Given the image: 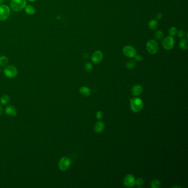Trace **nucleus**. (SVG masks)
Returning a JSON list of instances; mask_svg holds the SVG:
<instances>
[{
  "label": "nucleus",
  "mask_w": 188,
  "mask_h": 188,
  "mask_svg": "<svg viewBox=\"0 0 188 188\" xmlns=\"http://www.w3.org/2000/svg\"><path fill=\"white\" fill-rule=\"evenodd\" d=\"M7 1H9V0H7Z\"/></svg>",
  "instance_id": "72a5a7b5"
},
{
  "label": "nucleus",
  "mask_w": 188,
  "mask_h": 188,
  "mask_svg": "<svg viewBox=\"0 0 188 188\" xmlns=\"http://www.w3.org/2000/svg\"><path fill=\"white\" fill-rule=\"evenodd\" d=\"M71 164V161L70 159L69 158L67 157H64L59 161V168L61 171H66L69 168Z\"/></svg>",
  "instance_id": "423d86ee"
},
{
  "label": "nucleus",
  "mask_w": 188,
  "mask_h": 188,
  "mask_svg": "<svg viewBox=\"0 0 188 188\" xmlns=\"http://www.w3.org/2000/svg\"><path fill=\"white\" fill-rule=\"evenodd\" d=\"M104 127L105 125L101 121H98L94 125V131L97 133H100L104 129Z\"/></svg>",
  "instance_id": "ddd939ff"
},
{
  "label": "nucleus",
  "mask_w": 188,
  "mask_h": 188,
  "mask_svg": "<svg viewBox=\"0 0 188 188\" xmlns=\"http://www.w3.org/2000/svg\"><path fill=\"white\" fill-rule=\"evenodd\" d=\"M3 0H0V4H1L2 2H3Z\"/></svg>",
  "instance_id": "2f4dec72"
},
{
  "label": "nucleus",
  "mask_w": 188,
  "mask_h": 188,
  "mask_svg": "<svg viewBox=\"0 0 188 188\" xmlns=\"http://www.w3.org/2000/svg\"><path fill=\"white\" fill-rule=\"evenodd\" d=\"M123 53L126 56L130 58H134L136 55L135 49L130 45H126L123 49Z\"/></svg>",
  "instance_id": "6e6552de"
},
{
  "label": "nucleus",
  "mask_w": 188,
  "mask_h": 188,
  "mask_svg": "<svg viewBox=\"0 0 188 188\" xmlns=\"http://www.w3.org/2000/svg\"><path fill=\"white\" fill-rule=\"evenodd\" d=\"M179 47L182 50H187L188 49V40L187 39H183L179 43Z\"/></svg>",
  "instance_id": "a211bd4d"
},
{
  "label": "nucleus",
  "mask_w": 188,
  "mask_h": 188,
  "mask_svg": "<svg viewBox=\"0 0 188 188\" xmlns=\"http://www.w3.org/2000/svg\"><path fill=\"white\" fill-rule=\"evenodd\" d=\"M124 184L127 187H133L135 185V179L134 176L131 174L127 175L124 179Z\"/></svg>",
  "instance_id": "1a4fd4ad"
},
{
  "label": "nucleus",
  "mask_w": 188,
  "mask_h": 188,
  "mask_svg": "<svg viewBox=\"0 0 188 188\" xmlns=\"http://www.w3.org/2000/svg\"><path fill=\"white\" fill-rule=\"evenodd\" d=\"M174 45V39L172 36H166L162 41V46L165 50H171Z\"/></svg>",
  "instance_id": "20e7f679"
},
{
  "label": "nucleus",
  "mask_w": 188,
  "mask_h": 188,
  "mask_svg": "<svg viewBox=\"0 0 188 188\" xmlns=\"http://www.w3.org/2000/svg\"><path fill=\"white\" fill-rule=\"evenodd\" d=\"M103 53L99 50H97L92 54L91 60L93 63L98 64L102 61V60H103Z\"/></svg>",
  "instance_id": "9d476101"
},
{
  "label": "nucleus",
  "mask_w": 188,
  "mask_h": 188,
  "mask_svg": "<svg viewBox=\"0 0 188 188\" xmlns=\"http://www.w3.org/2000/svg\"><path fill=\"white\" fill-rule=\"evenodd\" d=\"M84 68H85V70L87 71L91 72V71H92V70L93 67H92V64L91 63L87 62L84 65Z\"/></svg>",
  "instance_id": "b1692460"
},
{
  "label": "nucleus",
  "mask_w": 188,
  "mask_h": 188,
  "mask_svg": "<svg viewBox=\"0 0 188 188\" xmlns=\"http://www.w3.org/2000/svg\"><path fill=\"white\" fill-rule=\"evenodd\" d=\"M176 34H178V36L179 38H183V37H184L185 36V34H186L185 32L183 30H180L178 31Z\"/></svg>",
  "instance_id": "393cba45"
},
{
  "label": "nucleus",
  "mask_w": 188,
  "mask_h": 188,
  "mask_svg": "<svg viewBox=\"0 0 188 188\" xmlns=\"http://www.w3.org/2000/svg\"><path fill=\"white\" fill-rule=\"evenodd\" d=\"M176 187H178V188H181V187H179V186H174V187H173V188H176Z\"/></svg>",
  "instance_id": "7c9ffc66"
},
{
  "label": "nucleus",
  "mask_w": 188,
  "mask_h": 188,
  "mask_svg": "<svg viewBox=\"0 0 188 188\" xmlns=\"http://www.w3.org/2000/svg\"><path fill=\"white\" fill-rule=\"evenodd\" d=\"M136 62L134 60H130L126 64V67L127 69H128L129 70H132V69L134 68V67L135 66Z\"/></svg>",
  "instance_id": "aec40b11"
},
{
  "label": "nucleus",
  "mask_w": 188,
  "mask_h": 188,
  "mask_svg": "<svg viewBox=\"0 0 188 188\" xmlns=\"http://www.w3.org/2000/svg\"><path fill=\"white\" fill-rule=\"evenodd\" d=\"M26 6V0H12L11 8L14 11H20Z\"/></svg>",
  "instance_id": "f03ea898"
},
{
  "label": "nucleus",
  "mask_w": 188,
  "mask_h": 188,
  "mask_svg": "<svg viewBox=\"0 0 188 188\" xmlns=\"http://www.w3.org/2000/svg\"><path fill=\"white\" fill-rule=\"evenodd\" d=\"M28 1H30V2H34V1H36V0H28Z\"/></svg>",
  "instance_id": "473e14b6"
},
{
  "label": "nucleus",
  "mask_w": 188,
  "mask_h": 188,
  "mask_svg": "<svg viewBox=\"0 0 188 188\" xmlns=\"http://www.w3.org/2000/svg\"><path fill=\"white\" fill-rule=\"evenodd\" d=\"M154 37L157 40H161L163 37V33L161 30H157L154 33Z\"/></svg>",
  "instance_id": "4be33fe9"
},
{
  "label": "nucleus",
  "mask_w": 188,
  "mask_h": 188,
  "mask_svg": "<svg viewBox=\"0 0 188 188\" xmlns=\"http://www.w3.org/2000/svg\"><path fill=\"white\" fill-rule=\"evenodd\" d=\"M103 117V113L100 111L97 112L96 113V118L98 120H101Z\"/></svg>",
  "instance_id": "bb28decb"
},
{
  "label": "nucleus",
  "mask_w": 188,
  "mask_h": 188,
  "mask_svg": "<svg viewBox=\"0 0 188 188\" xmlns=\"http://www.w3.org/2000/svg\"><path fill=\"white\" fill-rule=\"evenodd\" d=\"M10 98L8 95H3L0 99V102L2 104L6 105L10 102Z\"/></svg>",
  "instance_id": "f3484780"
},
{
  "label": "nucleus",
  "mask_w": 188,
  "mask_h": 188,
  "mask_svg": "<svg viewBox=\"0 0 188 188\" xmlns=\"http://www.w3.org/2000/svg\"><path fill=\"white\" fill-rule=\"evenodd\" d=\"M146 49L150 54H155L158 50V45L157 42L154 40H149L146 44Z\"/></svg>",
  "instance_id": "39448f33"
},
{
  "label": "nucleus",
  "mask_w": 188,
  "mask_h": 188,
  "mask_svg": "<svg viewBox=\"0 0 188 188\" xmlns=\"http://www.w3.org/2000/svg\"><path fill=\"white\" fill-rule=\"evenodd\" d=\"M158 25V22L155 19H152L148 23V28L152 30H156L157 28Z\"/></svg>",
  "instance_id": "dca6fc26"
},
{
  "label": "nucleus",
  "mask_w": 188,
  "mask_h": 188,
  "mask_svg": "<svg viewBox=\"0 0 188 188\" xmlns=\"http://www.w3.org/2000/svg\"><path fill=\"white\" fill-rule=\"evenodd\" d=\"M177 32H178V30H177L176 28L172 27L169 30V35L173 36L176 35Z\"/></svg>",
  "instance_id": "5701e85b"
},
{
  "label": "nucleus",
  "mask_w": 188,
  "mask_h": 188,
  "mask_svg": "<svg viewBox=\"0 0 188 188\" xmlns=\"http://www.w3.org/2000/svg\"><path fill=\"white\" fill-rule=\"evenodd\" d=\"M80 93L84 97H89L91 95L90 89L86 86H83L80 89Z\"/></svg>",
  "instance_id": "4468645a"
},
{
  "label": "nucleus",
  "mask_w": 188,
  "mask_h": 188,
  "mask_svg": "<svg viewBox=\"0 0 188 188\" xmlns=\"http://www.w3.org/2000/svg\"><path fill=\"white\" fill-rule=\"evenodd\" d=\"M5 113L6 114L10 116V117H15L17 115V110L16 109L15 107H14L13 106H11V105H8L5 108Z\"/></svg>",
  "instance_id": "9b49d317"
},
{
  "label": "nucleus",
  "mask_w": 188,
  "mask_h": 188,
  "mask_svg": "<svg viewBox=\"0 0 188 188\" xmlns=\"http://www.w3.org/2000/svg\"><path fill=\"white\" fill-rule=\"evenodd\" d=\"M10 8L6 5L0 6V20L5 21L10 15Z\"/></svg>",
  "instance_id": "0eeeda50"
},
{
  "label": "nucleus",
  "mask_w": 188,
  "mask_h": 188,
  "mask_svg": "<svg viewBox=\"0 0 188 188\" xmlns=\"http://www.w3.org/2000/svg\"><path fill=\"white\" fill-rule=\"evenodd\" d=\"M130 104L131 109L135 113L140 112L143 107V103L139 98L131 99L130 100Z\"/></svg>",
  "instance_id": "f257e3e1"
},
{
  "label": "nucleus",
  "mask_w": 188,
  "mask_h": 188,
  "mask_svg": "<svg viewBox=\"0 0 188 188\" xmlns=\"http://www.w3.org/2000/svg\"><path fill=\"white\" fill-rule=\"evenodd\" d=\"M8 63V59L6 56H1L0 57V66H6Z\"/></svg>",
  "instance_id": "6ab92c4d"
},
{
  "label": "nucleus",
  "mask_w": 188,
  "mask_h": 188,
  "mask_svg": "<svg viewBox=\"0 0 188 188\" xmlns=\"http://www.w3.org/2000/svg\"><path fill=\"white\" fill-rule=\"evenodd\" d=\"M144 183V180L142 178H138L136 180H135V184L136 185H139V186H141Z\"/></svg>",
  "instance_id": "a878e982"
},
{
  "label": "nucleus",
  "mask_w": 188,
  "mask_h": 188,
  "mask_svg": "<svg viewBox=\"0 0 188 188\" xmlns=\"http://www.w3.org/2000/svg\"><path fill=\"white\" fill-rule=\"evenodd\" d=\"M162 18V15L161 13H158V14H157V16H156V19H158V20L161 19Z\"/></svg>",
  "instance_id": "c85d7f7f"
},
{
  "label": "nucleus",
  "mask_w": 188,
  "mask_h": 188,
  "mask_svg": "<svg viewBox=\"0 0 188 188\" xmlns=\"http://www.w3.org/2000/svg\"><path fill=\"white\" fill-rule=\"evenodd\" d=\"M161 183L158 180L154 179L151 183V187L152 188H159L161 187Z\"/></svg>",
  "instance_id": "412c9836"
},
{
  "label": "nucleus",
  "mask_w": 188,
  "mask_h": 188,
  "mask_svg": "<svg viewBox=\"0 0 188 188\" xmlns=\"http://www.w3.org/2000/svg\"><path fill=\"white\" fill-rule=\"evenodd\" d=\"M2 112H3V110H2V106H0V116L2 115Z\"/></svg>",
  "instance_id": "c756f323"
},
{
  "label": "nucleus",
  "mask_w": 188,
  "mask_h": 188,
  "mask_svg": "<svg viewBox=\"0 0 188 188\" xmlns=\"http://www.w3.org/2000/svg\"><path fill=\"white\" fill-rule=\"evenodd\" d=\"M25 11L29 15H33L35 13V8L31 5H27L25 7Z\"/></svg>",
  "instance_id": "2eb2a0df"
},
{
  "label": "nucleus",
  "mask_w": 188,
  "mask_h": 188,
  "mask_svg": "<svg viewBox=\"0 0 188 188\" xmlns=\"http://www.w3.org/2000/svg\"><path fill=\"white\" fill-rule=\"evenodd\" d=\"M142 92V87L140 84H136L133 86L131 89V93L134 96H139Z\"/></svg>",
  "instance_id": "f8f14e48"
},
{
  "label": "nucleus",
  "mask_w": 188,
  "mask_h": 188,
  "mask_svg": "<svg viewBox=\"0 0 188 188\" xmlns=\"http://www.w3.org/2000/svg\"><path fill=\"white\" fill-rule=\"evenodd\" d=\"M4 73L6 75V77L10 78H13L17 76L18 71L17 69L12 65H9L7 66L4 69Z\"/></svg>",
  "instance_id": "7ed1b4c3"
},
{
  "label": "nucleus",
  "mask_w": 188,
  "mask_h": 188,
  "mask_svg": "<svg viewBox=\"0 0 188 188\" xmlns=\"http://www.w3.org/2000/svg\"><path fill=\"white\" fill-rule=\"evenodd\" d=\"M135 58L136 60L137 61H141L142 59V56L140 55H136Z\"/></svg>",
  "instance_id": "cd10ccee"
}]
</instances>
